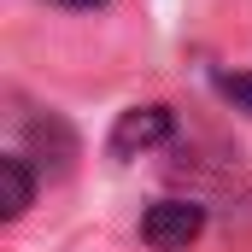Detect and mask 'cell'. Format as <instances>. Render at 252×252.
Wrapping results in <instances>:
<instances>
[{"label":"cell","mask_w":252,"mask_h":252,"mask_svg":"<svg viewBox=\"0 0 252 252\" xmlns=\"http://www.w3.org/2000/svg\"><path fill=\"white\" fill-rule=\"evenodd\" d=\"M217 88H223V100H235V106L252 118V70H229V76H217Z\"/></svg>","instance_id":"277c9868"},{"label":"cell","mask_w":252,"mask_h":252,"mask_svg":"<svg viewBox=\"0 0 252 252\" xmlns=\"http://www.w3.org/2000/svg\"><path fill=\"white\" fill-rule=\"evenodd\" d=\"M35 199V176L24 164V153H6L0 158V217H24Z\"/></svg>","instance_id":"3957f363"},{"label":"cell","mask_w":252,"mask_h":252,"mask_svg":"<svg viewBox=\"0 0 252 252\" xmlns=\"http://www.w3.org/2000/svg\"><path fill=\"white\" fill-rule=\"evenodd\" d=\"M170 106H129L124 118L112 124V158H141L153 147L170 141Z\"/></svg>","instance_id":"7a4b0ae2"},{"label":"cell","mask_w":252,"mask_h":252,"mask_svg":"<svg viewBox=\"0 0 252 252\" xmlns=\"http://www.w3.org/2000/svg\"><path fill=\"white\" fill-rule=\"evenodd\" d=\"M199 235H205V205L193 199H158L141 217V241L153 252H188Z\"/></svg>","instance_id":"6da1fadb"},{"label":"cell","mask_w":252,"mask_h":252,"mask_svg":"<svg viewBox=\"0 0 252 252\" xmlns=\"http://www.w3.org/2000/svg\"><path fill=\"white\" fill-rule=\"evenodd\" d=\"M59 6H100V0H59Z\"/></svg>","instance_id":"5b68a950"}]
</instances>
